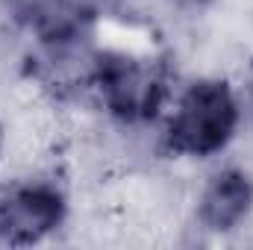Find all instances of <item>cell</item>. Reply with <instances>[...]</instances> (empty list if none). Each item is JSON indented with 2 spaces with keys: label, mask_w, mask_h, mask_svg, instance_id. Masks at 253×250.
Segmentation results:
<instances>
[{
  "label": "cell",
  "mask_w": 253,
  "mask_h": 250,
  "mask_svg": "<svg viewBox=\"0 0 253 250\" xmlns=\"http://www.w3.org/2000/svg\"><path fill=\"white\" fill-rule=\"evenodd\" d=\"M94 88L112 118L124 124H147L168 97V71L162 62L121 50H97Z\"/></svg>",
  "instance_id": "cell-2"
},
{
  "label": "cell",
  "mask_w": 253,
  "mask_h": 250,
  "mask_svg": "<svg viewBox=\"0 0 253 250\" xmlns=\"http://www.w3.org/2000/svg\"><path fill=\"white\" fill-rule=\"evenodd\" d=\"M253 212V180L242 168L218 171L197 200V218L209 233H233Z\"/></svg>",
  "instance_id": "cell-5"
},
{
  "label": "cell",
  "mask_w": 253,
  "mask_h": 250,
  "mask_svg": "<svg viewBox=\"0 0 253 250\" xmlns=\"http://www.w3.org/2000/svg\"><path fill=\"white\" fill-rule=\"evenodd\" d=\"M0 150H3V132H0Z\"/></svg>",
  "instance_id": "cell-7"
},
{
  "label": "cell",
  "mask_w": 253,
  "mask_h": 250,
  "mask_svg": "<svg viewBox=\"0 0 253 250\" xmlns=\"http://www.w3.org/2000/svg\"><path fill=\"white\" fill-rule=\"evenodd\" d=\"M209 3H212V0H177V6H183V9H191V12H194V9H206Z\"/></svg>",
  "instance_id": "cell-6"
},
{
  "label": "cell",
  "mask_w": 253,
  "mask_h": 250,
  "mask_svg": "<svg viewBox=\"0 0 253 250\" xmlns=\"http://www.w3.org/2000/svg\"><path fill=\"white\" fill-rule=\"evenodd\" d=\"M242 118L236 91L224 80H197L183 91L165 126V147L177 156H215L230 144Z\"/></svg>",
  "instance_id": "cell-1"
},
{
  "label": "cell",
  "mask_w": 253,
  "mask_h": 250,
  "mask_svg": "<svg viewBox=\"0 0 253 250\" xmlns=\"http://www.w3.org/2000/svg\"><path fill=\"white\" fill-rule=\"evenodd\" d=\"M15 21L36 36L39 47L88 44L97 27L91 0H18Z\"/></svg>",
  "instance_id": "cell-4"
},
{
  "label": "cell",
  "mask_w": 253,
  "mask_h": 250,
  "mask_svg": "<svg viewBox=\"0 0 253 250\" xmlns=\"http://www.w3.org/2000/svg\"><path fill=\"white\" fill-rule=\"evenodd\" d=\"M68 200L62 188L47 180H30L0 191V242L27 248L44 242L62 227Z\"/></svg>",
  "instance_id": "cell-3"
}]
</instances>
